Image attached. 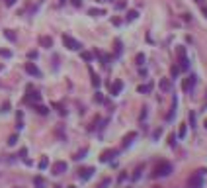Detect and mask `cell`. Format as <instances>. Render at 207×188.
<instances>
[{"mask_svg": "<svg viewBox=\"0 0 207 188\" xmlns=\"http://www.w3.org/2000/svg\"><path fill=\"white\" fill-rule=\"evenodd\" d=\"M115 53H121V43L119 41H115Z\"/></svg>", "mask_w": 207, "mask_h": 188, "instance_id": "33", "label": "cell"}, {"mask_svg": "<svg viewBox=\"0 0 207 188\" xmlns=\"http://www.w3.org/2000/svg\"><path fill=\"white\" fill-rule=\"evenodd\" d=\"M47 166H49V161H47V157H43V159L39 161V169L43 170V169H47Z\"/></svg>", "mask_w": 207, "mask_h": 188, "instance_id": "22", "label": "cell"}, {"mask_svg": "<svg viewBox=\"0 0 207 188\" xmlns=\"http://www.w3.org/2000/svg\"><path fill=\"white\" fill-rule=\"evenodd\" d=\"M109 182H111V178H104V180L100 182V184H98L96 188H108V186H109Z\"/></svg>", "mask_w": 207, "mask_h": 188, "instance_id": "21", "label": "cell"}, {"mask_svg": "<svg viewBox=\"0 0 207 188\" xmlns=\"http://www.w3.org/2000/svg\"><path fill=\"white\" fill-rule=\"evenodd\" d=\"M137 16H139V12H137V10H129V12H127V22H133V20H137Z\"/></svg>", "mask_w": 207, "mask_h": 188, "instance_id": "16", "label": "cell"}, {"mask_svg": "<svg viewBox=\"0 0 207 188\" xmlns=\"http://www.w3.org/2000/svg\"><path fill=\"white\" fill-rule=\"evenodd\" d=\"M180 69H182V71H188V69H190V61H188V57H186L184 49L180 51Z\"/></svg>", "mask_w": 207, "mask_h": 188, "instance_id": "6", "label": "cell"}, {"mask_svg": "<svg viewBox=\"0 0 207 188\" xmlns=\"http://www.w3.org/2000/svg\"><path fill=\"white\" fill-rule=\"evenodd\" d=\"M178 135H180V137H184V135H186V126H184V123H182V127H180Z\"/></svg>", "mask_w": 207, "mask_h": 188, "instance_id": "31", "label": "cell"}, {"mask_svg": "<svg viewBox=\"0 0 207 188\" xmlns=\"http://www.w3.org/2000/svg\"><path fill=\"white\" fill-rule=\"evenodd\" d=\"M92 84H94L96 88L100 86V78H98V74H96V73H92Z\"/></svg>", "mask_w": 207, "mask_h": 188, "instance_id": "24", "label": "cell"}, {"mask_svg": "<svg viewBox=\"0 0 207 188\" xmlns=\"http://www.w3.org/2000/svg\"><path fill=\"white\" fill-rule=\"evenodd\" d=\"M25 71H28L31 77H39V74H41V71L35 67V63H25Z\"/></svg>", "mask_w": 207, "mask_h": 188, "instance_id": "7", "label": "cell"}, {"mask_svg": "<svg viewBox=\"0 0 207 188\" xmlns=\"http://www.w3.org/2000/svg\"><path fill=\"white\" fill-rule=\"evenodd\" d=\"M155 188H158V186H155Z\"/></svg>", "mask_w": 207, "mask_h": 188, "instance_id": "43", "label": "cell"}, {"mask_svg": "<svg viewBox=\"0 0 207 188\" xmlns=\"http://www.w3.org/2000/svg\"><path fill=\"white\" fill-rule=\"evenodd\" d=\"M111 22H113V26H119V24H121V20H119V18H113Z\"/></svg>", "mask_w": 207, "mask_h": 188, "instance_id": "35", "label": "cell"}, {"mask_svg": "<svg viewBox=\"0 0 207 188\" xmlns=\"http://www.w3.org/2000/svg\"><path fill=\"white\" fill-rule=\"evenodd\" d=\"M205 127H207V120H205Z\"/></svg>", "mask_w": 207, "mask_h": 188, "instance_id": "39", "label": "cell"}, {"mask_svg": "<svg viewBox=\"0 0 207 188\" xmlns=\"http://www.w3.org/2000/svg\"><path fill=\"white\" fill-rule=\"evenodd\" d=\"M63 43H65L67 49H71V51H80V41H76V39H72L71 35H63Z\"/></svg>", "mask_w": 207, "mask_h": 188, "instance_id": "3", "label": "cell"}, {"mask_svg": "<svg viewBox=\"0 0 207 188\" xmlns=\"http://www.w3.org/2000/svg\"><path fill=\"white\" fill-rule=\"evenodd\" d=\"M33 184H35V188H43V178H41V176H35Z\"/></svg>", "mask_w": 207, "mask_h": 188, "instance_id": "20", "label": "cell"}, {"mask_svg": "<svg viewBox=\"0 0 207 188\" xmlns=\"http://www.w3.org/2000/svg\"><path fill=\"white\" fill-rule=\"evenodd\" d=\"M0 71H2V65H0Z\"/></svg>", "mask_w": 207, "mask_h": 188, "instance_id": "40", "label": "cell"}, {"mask_svg": "<svg viewBox=\"0 0 207 188\" xmlns=\"http://www.w3.org/2000/svg\"><path fill=\"white\" fill-rule=\"evenodd\" d=\"M137 90H139L141 94H145V92H151V90H152V82H148V84H141V86L137 88Z\"/></svg>", "mask_w": 207, "mask_h": 188, "instance_id": "13", "label": "cell"}, {"mask_svg": "<svg viewBox=\"0 0 207 188\" xmlns=\"http://www.w3.org/2000/svg\"><path fill=\"white\" fill-rule=\"evenodd\" d=\"M86 153H88V149H86V147H82V149H80V151H78L76 155H74L72 159H74V161H80V159H84V155H86Z\"/></svg>", "mask_w": 207, "mask_h": 188, "instance_id": "15", "label": "cell"}, {"mask_svg": "<svg viewBox=\"0 0 207 188\" xmlns=\"http://www.w3.org/2000/svg\"><path fill=\"white\" fill-rule=\"evenodd\" d=\"M121 88H123V82H121V80H115V82L111 84V94L117 96V94L121 92Z\"/></svg>", "mask_w": 207, "mask_h": 188, "instance_id": "10", "label": "cell"}, {"mask_svg": "<svg viewBox=\"0 0 207 188\" xmlns=\"http://www.w3.org/2000/svg\"><path fill=\"white\" fill-rule=\"evenodd\" d=\"M190 123H192V126L195 123V114H194V112H190Z\"/></svg>", "mask_w": 207, "mask_h": 188, "instance_id": "32", "label": "cell"}, {"mask_svg": "<svg viewBox=\"0 0 207 188\" xmlns=\"http://www.w3.org/2000/svg\"><path fill=\"white\" fill-rule=\"evenodd\" d=\"M0 57H4V59H8V57H12V53H10L8 49H0Z\"/></svg>", "mask_w": 207, "mask_h": 188, "instance_id": "25", "label": "cell"}, {"mask_svg": "<svg viewBox=\"0 0 207 188\" xmlns=\"http://www.w3.org/2000/svg\"><path fill=\"white\" fill-rule=\"evenodd\" d=\"M143 61H145V55L139 53V55H137V65H143Z\"/></svg>", "mask_w": 207, "mask_h": 188, "instance_id": "30", "label": "cell"}, {"mask_svg": "<svg viewBox=\"0 0 207 188\" xmlns=\"http://www.w3.org/2000/svg\"><path fill=\"white\" fill-rule=\"evenodd\" d=\"M137 137V133L135 131H129V133H127V135L123 137V147H129V145L131 143H133V139Z\"/></svg>", "mask_w": 207, "mask_h": 188, "instance_id": "8", "label": "cell"}, {"mask_svg": "<svg viewBox=\"0 0 207 188\" xmlns=\"http://www.w3.org/2000/svg\"><path fill=\"white\" fill-rule=\"evenodd\" d=\"M41 100V94L39 92H29L25 96V102H29V104H33V102H39Z\"/></svg>", "mask_w": 207, "mask_h": 188, "instance_id": "11", "label": "cell"}, {"mask_svg": "<svg viewBox=\"0 0 207 188\" xmlns=\"http://www.w3.org/2000/svg\"><path fill=\"white\" fill-rule=\"evenodd\" d=\"M195 2H201V0H195Z\"/></svg>", "mask_w": 207, "mask_h": 188, "instance_id": "41", "label": "cell"}, {"mask_svg": "<svg viewBox=\"0 0 207 188\" xmlns=\"http://www.w3.org/2000/svg\"><path fill=\"white\" fill-rule=\"evenodd\" d=\"M92 174H94V166H88V169H82L80 170V178L82 180H88Z\"/></svg>", "mask_w": 207, "mask_h": 188, "instance_id": "9", "label": "cell"}, {"mask_svg": "<svg viewBox=\"0 0 207 188\" xmlns=\"http://www.w3.org/2000/svg\"><path fill=\"white\" fill-rule=\"evenodd\" d=\"M82 59H84V61H92V53H86V51H84V53H82Z\"/></svg>", "mask_w": 207, "mask_h": 188, "instance_id": "28", "label": "cell"}, {"mask_svg": "<svg viewBox=\"0 0 207 188\" xmlns=\"http://www.w3.org/2000/svg\"><path fill=\"white\" fill-rule=\"evenodd\" d=\"M55 188H61V186H55Z\"/></svg>", "mask_w": 207, "mask_h": 188, "instance_id": "42", "label": "cell"}, {"mask_svg": "<svg viewBox=\"0 0 207 188\" xmlns=\"http://www.w3.org/2000/svg\"><path fill=\"white\" fill-rule=\"evenodd\" d=\"M90 16H105V10H100V8H90L88 10Z\"/></svg>", "mask_w": 207, "mask_h": 188, "instance_id": "14", "label": "cell"}, {"mask_svg": "<svg viewBox=\"0 0 207 188\" xmlns=\"http://www.w3.org/2000/svg\"><path fill=\"white\" fill-rule=\"evenodd\" d=\"M39 43L43 45V47H51V45H53V39H51L49 35H43V37L39 39Z\"/></svg>", "mask_w": 207, "mask_h": 188, "instance_id": "12", "label": "cell"}, {"mask_svg": "<svg viewBox=\"0 0 207 188\" xmlns=\"http://www.w3.org/2000/svg\"><path fill=\"white\" fill-rule=\"evenodd\" d=\"M201 12H203V14L207 16V6H201Z\"/></svg>", "mask_w": 207, "mask_h": 188, "instance_id": "37", "label": "cell"}, {"mask_svg": "<svg viewBox=\"0 0 207 188\" xmlns=\"http://www.w3.org/2000/svg\"><path fill=\"white\" fill-rule=\"evenodd\" d=\"M4 35H6V39H10V41H16V34L12 30H6L4 31Z\"/></svg>", "mask_w": 207, "mask_h": 188, "instance_id": "19", "label": "cell"}, {"mask_svg": "<svg viewBox=\"0 0 207 188\" xmlns=\"http://www.w3.org/2000/svg\"><path fill=\"white\" fill-rule=\"evenodd\" d=\"M51 170H53V174H63L67 170V163H65V161H57V163L53 165Z\"/></svg>", "mask_w": 207, "mask_h": 188, "instance_id": "4", "label": "cell"}, {"mask_svg": "<svg viewBox=\"0 0 207 188\" xmlns=\"http://www.w3.org/2000/svg\"><path fill=\"white\" fill-rule=\"evenodd\" d=\"M160 88H162V90H170V80H168V78H162V80H160Z\"/></svg>", "mask_w": 207, "mask_h": 188, "instance_id": "18", "label": "cell"}, {"mask_svg": "<svg viewBox=\"0 0 207 188\" xmlns=\"http://www.w3.org/2000/svg\"><path fill=\"white\" fill-rule=\"evenodd\" d=\"M72 4H74V6H76V8H78V6H80V4H82V2H80V0H72Z\"/></svg>", "mask_w": 207, "mask_h": 188, "instance_id": "36", "label": "cell"}, {"mask_svg": "<svg viewBox=\"0 0 207 188\" xmlns=\"http://www.w3.org/2000/svg\"><path fill=\"white\" fill-rule=\"evenodd\" d=\"M141 170H143V165H139V169H137V173L133 174V180H137V178H139V176H141Z\"/></svg>", "mask_w": 207, "mask_h": 188, "instance_id": "29", "label": "cell"}, {"mask_svg": "<svg viewBox=\"0 0 207 188\" xmlns=\"http://www.w3.org/2000/svg\"><path fill=\"white\" fill-rule=\"evenodd\" d=\"M35 110L39 112V114H43V116L49 114V108H47V106H39V104H37V106H35Z\"/></svg>", "mask_w": 207, "mask_h": 188, "instance_id": "17", "label": "cell"}, {"mask_svg": "<svg viewBox=\"0 0 207 188\" xmlns=\"http://www.w3.org/2000/svg\"><path fill=\"white\" fill-rule=\"evenodd\" d=\"M4 4H6V6H14L16 0H4Z\"/></svg>", "mask_w": 207, "mask_h": 188, "instance_id": "34", "label": "cell"}, {"mask_svg": "<svg viewBox=\"0 0 207 188\" xmlns=\"http://www.w3.org/2000/svg\"><path fill=\"white\" fill-rule=\"evenodd\" d=\"M203 173L205 170H195V173L188 178V182H186V188H201L203 186Z\"/></svg>", "mask_w": 207, "mask_h": 188, "instance_id": "2", "label": "cell"}, {"mask_svg": "<svg viewBox=\"0 0 207 188\" xmlns=\"http://www.w3.org/2000/svg\"><path fill=\"white\" fill-rule=\"evenodd\" d=\"M115 155H117V151H115V149H108V151H104L102 155H100V161H102V163H108V161H111Z\"/></svg>", "mask_w": 207, "mask_h": 188, "instance_id": "5", "label": "cell"}, {"mask_svg": "<svg viewBox=\"0 0 207 188\" xmlns=\"http://www.w3.org/2000/svg\"><path fill=\"white\" fill-rule=\"evenodd\" d=\"M65 2H67V0H61V4H65Z\"/></svg>", "mask_w": 207, "mask_h": 188, "instance_id": "38", "label": "cell"}, {"mask_svg": "<svg viewBox=\"0 0 207 188\" xmlns=\"http://www.w3.org/2000/svg\"><path fill=\"white\" fill-rule=\"evenodd\" d=\"M16 141H18V135H10V139H8V145H16Z\"/></svg>", "mask_w": 207, "mask_h": 188, "instance_id": "27", "label": "cell"}, {"mask_svg": "<svg viewBox=\"0 0 207 188\" xmlns=\"http://www.w3.org/2000/svg\"><path fill=\"white\" fill-rule=\"evenodd\" d=\"M16 127H18V130H22V127H24V123H22V112H18V123H16Z\"/></svg>", "mask_w": 207, "mask_h": 188, "instance_id": "26", "label": "cell"}, {"mask_svg": "<svg viewBox=\"0 0 207 188\" xmlns=\"http://www.w3.org/2000/svg\"><path fill=\"white\" fill-rule=\"evenodd\" d=\"M125 6H127L125 0H119V2H115V8H117V10H125Z\"/></svg>", "mask_w": 207, "mask_h": 188, "instance_id": "23", "label": "cell"}, {"mask_svg": "<svg viewBox=\"0 0 207 188\" xmlns=\"http://www.w3.org/2000/svg\"><path fill=\"white\" fill-rule=\"evenodd\" d=\"M100 2H102V0H100Z\"/></svg>", "mask_w": 207, "mask_h": 188, "instance_id": "44", "label": "cell"}, {"mask_svg": "<svg viewBox=\"0 0 207 188\" xmlns=\"http://www.w3.org/2000/svg\"><path fill=\"white\" fill-rule=\"evenodd\" d=\"M170 173H172V165L166 163V161H160V163L155 165V169L151 173V178H162V176H168Z\"/></svg>", "mask_w": 207, "mask_h": 188, "instance_id": "1", "label": "cell"}]
</instances>
